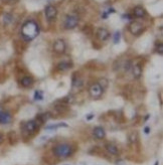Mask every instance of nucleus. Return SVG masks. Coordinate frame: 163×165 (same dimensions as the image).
Instances as JSON below:
<instances>
[{
  "mask_svg": "<svg viewBox=\"0 0 163 165\" xmlns=\"http://www.w3.org/2000/svg\"><path fill=\"white\" fill-rule=\"evenodd\" d=\"M46 15L48 20H52L55 18L56 15H58V10H56V8L55 6L48 5L46 8Z\"/></svg>",
  "mask_w": 163,
  "mask_h": 165,
  "instance_id": "obj_7",
  "label": "nucleus"
},
{
  "mask_svg": "<svg viewBox=\"0 0 163 165\" xmlns=\"http://www.w3.org/2000/svg\"><path fill=\"white\" fill-rule=\"evenodd\" d=\"M72 67H70V64L68 63V62H61L59 64V66H58V68L60 69V71H68L69 68H70Z\"/></svg>",
  "mask_w": 163,
  "mask_h": 165,
  "instance_id": "obj_18",
  "label": "nucleus"
},
{
  "mask_svg": "<svg viewBox=\"0 0 163 165\" xmlns=\"http://www.w3.org/2000/svg\"><path fill=\"white\" fill-rule=\"evenodd\" d=\"M78 24H79V18L78 16H74V15H68L64 23L65 29H73Z\"/></svg>",
  "mask_w": 163,
  "mask_h": 165,
  "instance_id": "obj_4",
  "label": "nucleus"
},
{
  "mask_svg": "<svg viewBox=\"0 0 163 165\" xmlns=\"http://www.w3.org/2000/svg\"><path fill=\"white\" fill-rule=\"evenodd\" d=\"M39 33V27L33 20H28L21 27V35L25 40L30 41L34 40Z\"/></svg>",
  "mask_w": 163,
  "mask_h": 165,
  "instance_id": "obj_1",
  "label": "nucleus"
},
{
  "mask_svg": "<svg viewBox=\"0 0 163 165\" xmlns=\"http://www.w3.org/2000/svg\"><path fill=\"white\" fill-rule=\"evenodd\" d=\"M12 19H11V15H9V14H6L5 16H4V21H6V23H8V22H10Z\"/></svg>",
  "mask_w": 163,
  "mask_h": 165,
  "instance_id": "obj_23",
  "label": "nucleus"
},
{
  "mask_svg": "<svg viewBox=\"0 0 163 165\" xmlns=\"http://www.w3.org/2000/svg\"><path fill=\"white\" fill-rule=\"evenodd\" d=\"M104 93V89L99 84H93L89 89V94L93 99H100Z\"/></svg>",
  "mask_w": 163,
  "mask_h": 165,
  "instance_id": "obj_3",
  "label": "nucleus"
},
{
  "mask_svg": "<svg viewBox=\"0 0 163 165\" xmlns=\"http://www.w3.org/2000/svg\"><path fill=\"white\" fill-rule=\"evenodd\" d=\"M38 126H37V123L35 120H30V121H27L26 123H24L23 125V130L24 132H26L27 134H33L35 133V131L37 130Z\"/></svg>",
  "mask_w": 163,
  "mask_h": 165,
  "instance_id": "obj_5",
  "label": "nucleus"
},
{
  "mask_svg": "<svg viewBox=\"0 0 163 165\" xmlns=\"http://www.w3.org/2000/svg\"><path fill=\"white\" fill-rule=\"evenodd\" d=\"M33 99L35 100V101H42V100H43V93L41 92V91H39V90L35 91Z\"/></svg>",
  "mask_w": 163,
  "mask_h": 165,
  "instance_id": "obj_19",
  "label": "nucleus"
},
{
  "mask_svg": "<svg viewBox=\"0 0 163 165\" xmlns=\"http://www.w3.org/2000/svg\"><path fill=\"white\" fill-rule=\"evenodd\" d=\"M94 118H95V115L93 114V113H91V114L86 115V120H88V121H91L92 119H94Z\"/></svg>",
  "mask_w": 163,
  "mask_h": 165,
  "instance_id": "obj_22",
  "label": "nucleus"
},
{
  "mask_svg": "<svg viewBox=\"0 0 163 165\" xmlns=\"http://www.w3.org/2000/svg\"><path fill=\"white\" fill-rule=\"evenodd\" d=\"M50 118V113H42V114H38L36 116V123L38 124H43V123H46L47 122V120Z\"/></svg>",
  "mask_w": 163,
  "mask_h": 165,
  "instance_id": "obj_12",
  "label": "nucleus"
},
{
  "mask_svg": "<svg viewBox=\"0 0 163 165\" xmlns=\"http://www.w3.org/2000/svg\"><path fill=\"white\" fill-rule=\"evenodd\" d=\"M4 110H3V107H2V105H1V104H0V113H1V112H3Z\"/></svg>",
  "mask_w": 163,
  "mask_h": 165,
  "instance_id": "obj_29",
  "label": "nucleus"
},
{
  "mask_svg": "<svg viewBox=\"0 0 163 165\" xmlns=\"http://www.w3.org/2000/svg\"><path fill=\"white\" fill-rule=\"evenodd\" d=\"M60 127H68V124L65 123H59V124H52V125H47L46 126V130H51V131H55L58 128Z\"/></svg>",
  "mask_w": 163,
  "mask_h": 165,
  "instance_id": "obj_16",
  "label": "nucleus"
},
{
  "mask_svg": "<svg viewBox=\"0 0 163 165\" xmlns=\"http://www.w3.org/2000/svg\"><path fill=\"white\" fill-rule=\"evenodd\" d=\"M105 148L110 154H113V155H118L119 154V150L117 148V146L112 144V143H107V144L105 145Z\"/></svg>",
  "mask_w": 163,
  "mask_h": 165,
  "instance_id": "obj_13",
  "label": "nucleus"
},
{
  "mask_svg": "<svg viewBox=\"0 0 163 165\" xmlns=\"http://www.w3.org/2000/svg\"><path fill=\"white\" fill-rule=\"evenodd\" d=\"M33 84V80L30 77H24L22 80H21V85L25 88H28V87H31Z\"/></svg>",
  "mask_w": 163,
  "mask_h": 165,
  "instance_id": "obj_17",
  "label": "nucleus"
},
{
  "mask_svg": "<svg viewBox=\"0 0 163 165\" xmlns=\"http://www.w3.org/2000/svg\"><path fill=\"white\" fill-rule=\"evenodd\" d=\"M93 134H94V137L95 138L101 140V139H104L105 138L106 131H105V129L103 127H101V126H97V127H95L94 130H93Z\"/></svg>",
  "mask_w": 163,
  "mask_h": 165,
  "instance_id": "obj_10",
  "label": "nucleus"
},
{
  "mask_svg": "<svg viewBox=\"0 0 163 165\" xmlns=\"http://www.w3.org/2000/svg\"><path fill=\"white\" fill-rule=\"evenodd\" d=\"M123 17H124L125 19H132V15L130 14H125V15H123Z\"/></svg>",
  "mask_w": 163,
  "mask_h": 165,
  "instance_id": "obj_27",
  "label": "nucleus"
},
{
  "mask_svg": "<svg viewBox=\"0 0 163 165\" xmlns=\"http://www.w3.org/2000/svg\"><path fill=\"white\" fill-rule=\"evenodd\" d=\"M149 117H150V115H147L146 117H145V121H147L149 119Z\"/></svg>",
  "mask_w": 163,
  "mask_h": 165,
  "instance_id": "obj_30",
  "label": "nucleus"
},
{
  "mask_svg": "<svg viewBox=\"0 0 163 165\" xmlns=\"http://www.w3.org/2000/svg\"><path fill=\"white\" fill-rule=\"evenodd\" d=\"M3 139H4V138H3V135H2L1 133H0V144H1V143L3 142Z\"/></svg>",
  "mask_w": 163,
  "mask_h": 165,
  "instance_id": "obj_28",
  "label": "nucleus"
},
{
  "mask_svg": "<svg viewBox=\"0 0 163 165\" xmlns=\"http://www.w3.org/2000/svg\"><path fill=\"white\" fill-rule=\"evenodd\" d=\"M82 86H83L82 81H80V80H74V82H73V87H74V88L80 89Z\"/></svg>",
  "mask_w": 163,
  "mask_h": 165,
  "instance_id": "obj_20",
  "label": "nucleus"
},
{
  "mask_svg": "<svg viewBox=\"0 0 163 165\" xmlns=\"http://www.w3.org/2000/svg\"><path fill=\"white\" fill-rule=\"evenodd\" d=\"M52 152L55 155V157L60 159H65L73 154V147L68 143H60L54 147Z\"/></svg>",
  "mask_w": 163,
  "mask_h": 165,
  "instance_id": "obj_2",
  "label": "nucleus"
},
{
  "mask_svg": "<svg viewBox=\"0 0 163 165\" xmlns=\"http://www.w3.org/2000/svg\"><path fill=\"white\" fill-rule=\"evenodd\" d=\"M163 45H162V43H159V47H157V53H159V54H162L163 53Z\"/></svg>",
  "mask_w": 163,
  "mask_h": 165,
  "instance_id": "obj_24",
  "label": "nucleus"
},
{
  "mask_svg": "<svg viewBox=\"0 0 163 165\" xmlns=\"http://www.w3.org/2000/svg\"><path fill=\"white\" fill-rule=\"evenodd\" d=\"M54 50L56 54H64L65 50V43L63 40H58L54 43Z\"/></svg>",
  "mask_w": 163,
  "mask_h": 165,
  "instance_id": "obj_9",
  "label": "nucleus"
},
{
  "mask_svg": "<svg viewBox=\"0 0 163 165\" xmlns=\"http://www.w3.org/2000/svg\"><path fill=\"white\" fill-rule=\"evenodd\" d=\"M154 165H159V162L156 161V162H155V164H154Z\"/></svg>",
  "mask_w": 163,
  "mask_h": 165,
  "instance_id": "obj_31",
  "label": "nucleus"
},
{
  "mask_svg": "<svg viewBox=\"0 0 163 165\" xmlns=\"http://www.w3.org/2000/svg\"><path fill=\"white\" fill-rule=\"evenodd\" d=\"M132 73H133L134 79H139V78L142 76V68H141L139 64H135V66L133 67V71H132Z\"/></svg>",
  "mask_w": 163,
  "mask_h": 165,
  "instance_id": "obj_15",
  "label": "nucleus"
},
{
  "mask_svg": "<svg viewBox=\"0 0 163 165\" xmlns=\"http://www.w3.org/2000/svg\"><path fill=\"white\" fill-rule=\"evenodd\" d=\"M120 32H116L115 35H114V43H118L119 41H120Z\"/></svg>",
  "mask_w": 163,
  "mask_h": 165,
  "instance_id": "obj_21",
  "label": "nucleus"
},
{
  "mask_svg": "<svg viewBox=\"0 0 163 165\" xmlns=\"http://www.w3.org/2000/svg\"><path fill=\"white\" fill-rule=\"evenodd\" d=\"M136 138H137L136 134H132V135L130 136V141H131V142H135V141H136Z\"/></svg>",
  "mask_w": 163,
  "mask_h": 165,
  "instance_id": "obj_25",
  "label": "nucleus"
},
{
  "mask_svg": "<svg viewBox=\"0 0 163 165\" xmlns=\"http://www.w3.org/2000/svg\"><path fill=\"white\" fill-rule=\"evenodd\" d=\"M144 133H145V134H149V133H150V127L146 126V127L144 128Z\"/></svg>",
  "mask_w": 163,
  "mask_h": 165,
  "instance_id": "obj_26",
  "label": "nucleus"
},
{
  "mask_svg": "<svg viewBox=\"0 0 163 165\" xmlns=\"http://www.w3.org/2000/svg\"><path fill=\"white\" fill-rule=\"evenodd\" d=\"M97 36H98V38L101 41H105L109 38L110 33L106 28H99L97 30Z\"/></svg>",
  "mask_w": 163,
  "mask_h": 165,
  "instance_id": "obj_11",
  "label": "nucleus"
},
{
  "mask_svg": "<svg viewBox=\"0 0 163 165\" xmlns=\"http://www.w3.org/2000/svg\"><path fill=\"white\" fill-rule=\"evenodd\" d=\"M133 13L136 17H144L146 15V10L142 6H136L133 10Z\"/></svg>",
  "mask_w": 163,
  "mask_h": 165,
  "instance_id": "obj_14",
  "label": "nucleus"
},
{
  "mask_svg": "<svg viewBox=\"0 0 163 165\" xmlns=\"http://www.w3.org/2000/svg\"><path fill=\"white\" fill-rule=\"evenodd\" d=\"M12 120V116L9 112L7 111H3L0 113V124L1 125H6L9 124Z\"/></svg>",
  "mask_w": 163,
  "mask_h": 165,
  "instance_id": "obj_8",
  "label": "nucleus"
},
{
  "mask_svg": "<svg viewBox=\"0 0 163 165\" xmlns=\"http://www.w3.org/2000/svg\"><path fill=\"white\" fill-rule=\"evenodd\" d=\"M144 26L142 23L138 22V21H134V22H132L129 26L130 29V32L132 34H135V35H138V34L141 33V31L143 30Z\"/></svg>",
  "mask_w": 163,
  "mask_h": 165,
  "instance_id": "obj_6",
  "label": "nucleus"
}]
</instances>
